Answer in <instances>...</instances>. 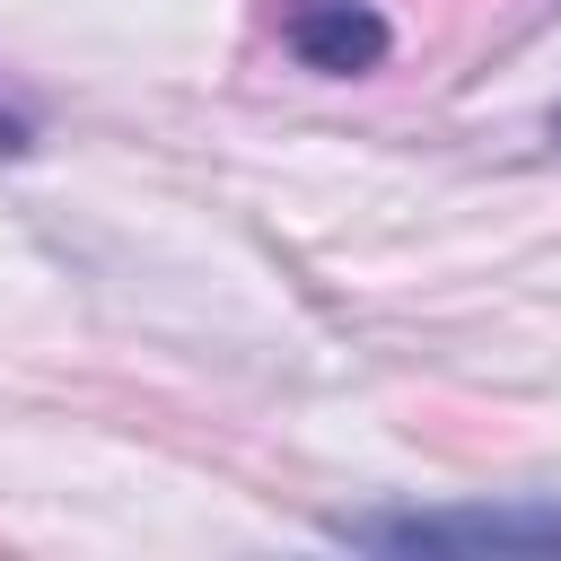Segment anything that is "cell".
Here are the masks:
<instances>
[{"mask_svg":"<svg viewBox=\"0 0 561 561\" xmlns=\"http://www.w3.org/2000/svg\"><path fill=\"white\" fill-rule=\"evenodd\" d=\"M333 543L351 552H517V561H552L561 552V500H456V508H359V517H324Z\"/></svg>","mask_w":561,"mask_h":561,"instance_id":"6da1fadb","label":"cell"},{"mask_svg":"<svg viewBox=\"0 0 561 561\" xmlns=\"http://www.w3.org/2000/svg\"><path fill=\"white\" fill-rule=\"evenodd\" d=\"M386 18L368 9V0H316V9H298L289 18V53L307 61V70H324V79H359V70H377L386 61Z\"/></svg>","mask_w":561,"mask_h":561,"instance_id":"7a4b0ae2","label":"cell"},{"mask_svg":"<svg viewBox=\"0 0 561 561\" xmlns=\"http://www.w3.org/2000/svg\"><path fill=\"white\" fill-rule=\"evenodd\" d=\"M26 149H35V114L0 88V158H26Z\"/></svg>","mask_w":561,"mask_h":561,"instance_id":"3957f363","label":"cell"},{"mask_svg":"<svg viewBox=\"0 0 561 561\" xmlns=\"http://www.w3.org/2000/svg\"><path fill=\"white\" fill-rule=\"evenodd\" d=\"M552 149H561V105H552Z\"/></svg>","mask_w":561,"mask_h":561,"instance_id":"277c9868","label":"cell"}]
</instances>
